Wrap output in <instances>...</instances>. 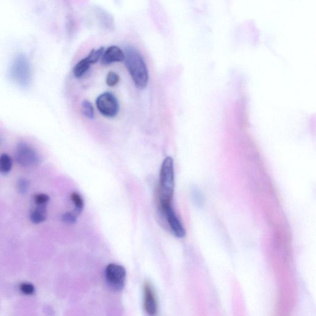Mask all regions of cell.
I'll use <instances>...</instances> for the list:
<instances>
[{"label": "cell", "instance_id": "4", "mask_svg": "<svg viewBox=\"0 0 316 316\" xmlns=\"http://www.w3.org/2000/svg\"><path fill=\"white\" fill-rule=\"evenodd\" d=\"M15 161L23 167H32L40 162L38 153L29 145L20 142L17 145L14 152Z\"/></svg>", "mask_w": 316, "mask_h": 316}, {"label": "cell", "instance_id": "9", "mask_svg": "<svg viewBox=\"0 0 316 316\" xmlns=\"http://www.w3.org/2000/svg\"><path fill=\"white\" fill-rule=\"evenodd\" d=\"M125 54L121 49L117 46H111L106 49L101 58V64L103 66L124 61Z\"/></svg>", "mask_w": 316, "mask_h": 316}, {"label": "cell", "instance_id": "17", "mask_svg": "<svg viewBox=\"0 0 316 316\" xmlns=\"http://www.w3.org/2000/svg\"><path fill=\"white\" fill-rule=\"evenodd\" d=\"M102 12V14H100V19H102V22L104 23L105 25L107 26H112L114 25L113 24V19L111 18V15L110 14H107V12L105 11H101Z\"/></svg>", "mask_w": 316, "mask_h": 316}, {"label": "cell", "instance_id": "20", "mask_svg": "<svg viewBox=\"0 0 316 316\" xmlns=\"http://www.w3.org/2000/svg\"><path fill=\"white\" fill-rule=\"evenodd\" d=\"M17 186L20 193H25L28 188V182L25 178H20L18 182Z\"/></svg>", "mask_w": 316, "mask_h": 316}, {"label": "cell", "instance_id": "15", "mask_svg": "<svg viewBox=\"0 0 316 316\" xmlns=\"http://www.w3.org/2000/svg\"><path fill=\"white\" fill-rule=\"evenodd\" d=\"M71 198L74 204L76 211L80 213L84 208V200L79 194L76 192L71 194Z\"/></svg>", "mask_w": 316, "mask_h": 316}, {"label": "cell", "instance_id": "18", "mask_svg": "<svg viewBox=\"0 0 316 316\" xmlns=\"http://www.w3.org/2000/svg\"><path fill=\"white\" fill-rule=\"evenodd\" d=\"M49 199V196L45 195V194H38L36 195L34 197V200L35 203L37 205H45L48 203Z\"/></svg>", "mask_w": 316, "mask_h": 316}, {"label": "cell", "instance_id": "3", "mask_svg": "<svg viewBox=\"0 0 316 316\" xmlns=\"http://www.w3.org/2000/svg\"><path fill=\"white\" fill-rule=\"evenodd\" d=\"M105 278L108 286L115 291L120 292L125 286L126 271L123 266L110 264L106 267Z\"/></svg>", "mask_w": 316, "mask_h": 316}, {"label": "cell", "instance_id": "7", "mask_svg": "<svg viewBox=\"0 0 316 316\" xmlns=\"http://www.w3.org/2000/svg\"><path fill=\"white\" fill-rule=\"evenodd\" d=\"M12 76L21 86H27L30 80V72L27 61L24 59H17L12 67Z\"/></svg>", "mask_w": 316, "mask_h": 316}, {"label": "cell", "instance_id": "6", "mask_svg": "<svg viewBox=\"0 0 316 316\" xmlns=\"http://www.w3.org/2000/svg\"><path fill=\"white\" fill-rule=\"evenodd\" d=\"M160 208L164 212L165 216L166 217L167 223L169 224L173 234L177 238L184 237L186 234L185 230L182 222H180L174 210H173L172 204H167V205Z\"/></svg>", "mask_w": 316, "mask_h": 316}, {"label": "cell", "instance_id": "13", "mask_svg": "<svg viewBox=\"0 0 316 316\" xmlns=\"http://www.w3.org/2000/svg\"><path fill=\"white\" fill-rule=\"evenodd\" d=\"M104 51L105 48L104 47H103V46L102 47L97 49V50L93 49V50L90 51L89 55L86 57V58L91 64L97 63V62L102 58V56L103 53H104Z\"/></svg>", "mask_w": 316, "mask_h": 316}, {"label": "cell", "instance_id": "22", "mask_svg": "<svg viewBox=\"0 0 316 316\" xmlns=\"http://www.w3.org/2000/svg\"><path fill=\"white\" fill-rule=\"evenodd\" d=\"M1 137H0V145H1Z\"/></svg>", "mask_w": 316, "mask_h": 316}, {"label": "cell", "instance_id": "10", "mask_svg": "<svg viewBox=\"0 0 316 316\" xmlns=\"http://www.w3.org/2000/svg\"><path fill=\"white\" fill-rule=\"evenodd\" d=\"M90 66H91V64L86 58L82 59L74 67L73 74L74 76L76 78H80V77L84 76L89 71Z\"/></svg>", "mask_w": 316, "mask_h": 316}, {"label": "cell", "instance_id": "5", "mask_svg": "<svg viewBox=\"0 0 316 316\" xmlns=\"http://www.w3.org/2000/svg\"><path fill=\"white\" fill-rule=\"evenodd\" d=\"M96 105L100 113L105 117H115L119 112V105L117 98L110 92L101 94L96 100Z\"/></svg>", "mask_w": 316, "mask_h": 316}, {"label": "cell", "instance_id": "12", "mask_svg": "<svg viewBox=\"0 0 316 316\" xmlns=\"http://www.w3.org/2000/svg\"><path fill=\"white\" fill-rule=\"evenodd\" d=\"M11 158L6 154H2L0 157V171L2 173H8L12 168Z\"/></svg>", "mask_w": 316, "mask_h": 316}, {"label": "cell", "instance_id": "21", "mask_svg": "<svg viewBox=\"0 0 316 316\" xmlns=\"http://www.w3.org/2000/svg\"><path fill=\"white\" fill-rule=\"evenodd\" d=\"M63 220L67 224H74L76 221V215L71 213V212H66L63 216Z\"/></svg>", "mask_w": 316, "mask_h": 316}, {"label": "cell", "instance_id": "2", "mask_svg": "<svg viewBox=\"0 0 316 316\" xmlns=\"http://www.w3.org/2000/svg\"><path fill=\"white\" fill-rule=\"evenodd\" d=\"M175 177L173 160L171 157H167L163 160L160 170L159 200L160 208L172 204L174 191Z\"/></svg>", "mask_w": 316, "mask_h": 316}, {"label": "cell", "instance_id": "16", "mask_svg": "<svg viewBox=\"0 0 316 316\" xmlns=\"http://www.w3.org/2000/svg\"><path fill=\"white\" fill-rule=\"evenodd\" d=\"M119 80L120 77L119 75L115 72L110 71L106 77V82L109 87H115L118 85Z\"/></svg>", "mask_w": 316, "mask_h": 316}, {"label": "cell", "instance_id": "19", "mask_svg": "<svg viewBox=\"0 0 316 316\" xmlns=\"http://www.w3.org/2000/svg\"><path fill=\"white\" fill-rule=\"evenodd\" d=\"M20 289L23 294L25 295H32L35 292L34 286L30 284H22L20 285Z\"/></svg>", "mask_w": 316, "mask_h": 316}, {"label": "cell", "instance_id": "14", "mask_svg": "<svg viewBox=\"0 0 316 316\" xmlns=\"http://www.w3.org/2000/svg\"><path fill=\"white\" fill-rule=\"evenodd\" d=\"M82 111L85 117L90 119H93L95 117L94 110L91 103L89 101L85 100L82 102Z\"/></svg>", "mask_w": 316, "mask_h": 316}, {"label": "cell", "instance_id": "8", "mask_svg": "<svg viewBox=\"0 0 316 316\" xmlns=\"http://www.w3.org/2000/svg\"><path fill=\"white\" fill-rule=\"evenodd\" d=\"M144 306L145 312L150 316H155L158 312V303L154 288L149 282L144 287Z\"/></svg>", "mask_w": 316, "mask_h": 316}, {"label": "cell", "instance_id": "11", "mask_svg": "<svg viewBox=\"0 0 316 316\" xmlns=\"http://www.w3.org/2000/svg\"><path fill=\"white\" fill-rule=\"evenodd\" d=\"M37 208L32 212L30 214L31 221L34 224H39L46 219V210L45 205H37Z\"/></svg>", "mask_w": 316, "mask_h": 316}, {"label": "cell", "instance_id": "1", "mask_svg": "<svg viewBox=\"0 0 316 316\" xmlns=\"http://www.w3.org/2000/svg\"><path fill=\"white\" fill-rule=\"evenodd\" d=\"M124 52L126 66L135 84L139 89H145L149 83V74L143 56L133 46H126Z\"/></svg>", "mask_w": 316, "mask_h": 316}]
</instances>
